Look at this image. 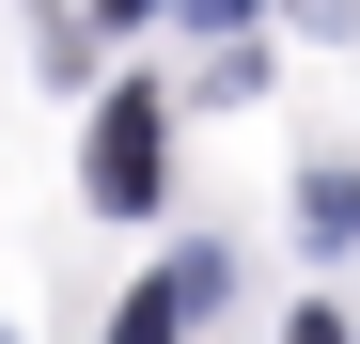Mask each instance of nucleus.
I'll use <instances>...</instances> for the list:
<instances>
[{
  "label": "nucleus",
  "instance_id": "4",
  "mask_svg": "<svg viewBox=\"0 0 360 344\" xmlns=\"http://www.w3.org/2000/svg\"><path fill=\"white\" fill-rule=\"evenodd\" d=\"M235 16H251V0H188V32H235Z\"/></svg>",
  "mask_w": 360,
  "mask_h": 344
},
{
  "label": "nucleus",
  "instance_id": "2",
  "mask_svg": "<svg viewBox=\"0 0 360 344\" xmlns=\"http://www.w3.org/2000/svg\"><path fill=\"white\" fill-rule=\"evenodd\" d=\"M204 298H219V251H172L141 298H126V329H110V344H188V313H204Z\"/></svg>",
  "mask_w": 360,
  "mask_h": 344
},
{
  "label": "nucleus",
  "instance_id": "3",
  "mask_svg": "<svg viewBox=\"0 0 360 344\" xmlns=\"http://www.w3.org/2000/svg\"><path fill=\"white\" fill-rule=\"evenodd\" d=\"M297 235H314V251H345V235H360V188H345V172H314V188H297Z\"/></svg>",
  "mask_w": 360,
  "mask_h": 344
},
{
  "label": "nucleus",
  "instance_id": "1",
  "mask_svg": "<svg viewBox=\"0 0 360 344\" xmlns=\"http://www.w3.org/2000/svg\"><path fill=\"white\" fill-rule=\"evenodd\" d=\"M157 157H172V110H157V94H110V110H94V204L141 219V204H157Z\"/></svg>",
  "mask_w": 360,
  "mask_h": 344
},
{
  "label": "nucleus",
  "instance_id": "6",
  "mask_svg": "<svg viewBox=\"0 0 360 344\" xmlns=\"http://www.w3.org/2000/svg\"><path fill=\"white\" fill-rule=\"evenodd\" d=\"M94 16H157V0H94Z\"/></svg>",
  "mask_w": 360,
  "mask_h": 344
},
{
  "label": "nucleus",
  "instance_id": "5",
  "mask_svg": "<svg viewBox=\"0 0 360 344\" xmlns=\"http://www.w3.org/2000/svg\"><path fill=\"white\" fill-rule=\"evenodd\" d=\"M282 344H345V313H297V329H282Z\"/></svg>",
  "mask_w": 360,
  "mask_h": 344
}]
</instances>
